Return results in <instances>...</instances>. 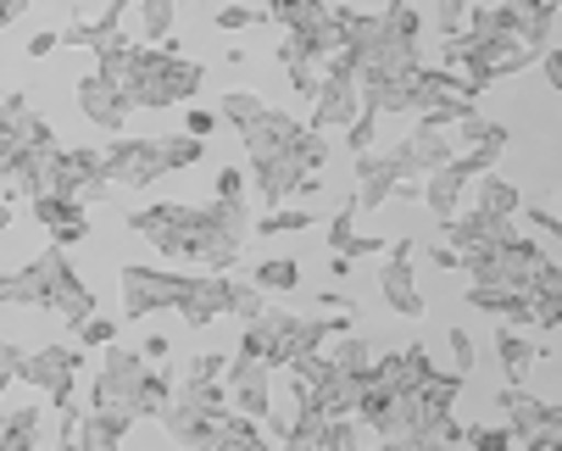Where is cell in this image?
Wrapping results in <instances>:
<instances>
[{"instance_id": "1", "label": "cell", "mask_w": 562, "mask_h": 451, "mask_svg": "<svg viewBox=\"0 0 562 451\" xmlns=\"http://www.w3.org/2000/svg\"><path fill=\"white\" fill-rule=\"evenodd\" d=\"M201 84H206V67L190 61L179 40H162V45H139V72L128 84V101L139 112H168V106H190Z\"/></svg>"}, {"instance_id": "2", "label": "cell", "mask_w": 562, "mask_h": 451, "mask_svg": "<svg viewBox=\"0 0 562 451\" xmlns=\"http://www.w3.org/2000/svg\"><path fill=\"white\" fill-rule=\"evenodd\" d=\"M128 229L156 246L168 262H190L201 268V251H206V206H190V201H150L139 212H128Z\"/></svg>"}, {"instance_id": "3", "label": "cell", "mask_w": 562, "mask_h": 451, "mask_svg": "<svg viewBox=\"0 0 562 451\" xmlns=\"http://www.w3.org/2000/svg\"><path fill=\"white\" fill-rule=\"evenodd\" d=\"M67 279H72L67 246H45L34 262H23V268H12V273H0V307H40V313H50Z\"/></svg>"}, {"instance_id": "4", "label": "cell", "mask_w": 562, "mask_h": 451, "mask_svg": "<svg viewBox=\"0 0 562 451\" xmlns=\"http://www.w3.org/2000/svg\"><path fill=\"white\" fill-rule=\"evenodd\" d=\"M190 279L195 273H179V268H117V284H123V318H150V313H179V301L190 295Z\"/></svg>"}, {"instance_id": "5", "label": "cell", "mask_w": 562, "mask_h": 451, "mask_svg": "<svg viewBox=\"0 0 562 451\" xmlns=\"http://www.w3.org/2000/svg\"><path fill=\"white\" fill-rule=\"evenodd\" d=\"M312 123L306 117H295V112H262L257 123H246L239 128V145H246V157H251V168H268V162H284V157H301V150L312 145Z\"/></svg>"}, {"instance_id": "6", "label": "cell", "mask_w": 562, "mask_h": 451, "mask_svg": "<svg viewBox=\"0 0 562 451\" xmlns=\"http://www.w3.org/2000/svg\"><path fill=\"white\" fill-rule=\"evenodd\" d=\"M117 184L106 179V150H90V145H72V150H56V168H50V190L45 195H72V201H106Z\"/></svg>"}, {"instance_id": "7", "label": "cell", "mask_w": 562, "mask_h": 451, "mask_svg": "<svg viewBox=\"0 0 562 451\" xmlns=\"http://www.w3.org/2000/svg\"><path fill=\"white\" fill-rule=\"evenodd\" d=\"M106 179L117 190H150L156 179H168L162 139H150V134H112V145H106Z\"/></svg>"}, {"instance_id": "8", "label": "cell", "mask_w": 562, "mask_h": 451, "mask_svg": "<svg viewBox=\"0 0 562 451\" xmlns=\"http://www.w3.org/2000/svg\"><path fill=\"white\" fill-rule=\"evenodd\" d=\"M145 351H123V346H106L101 351V373H95V407H117V413H134L139 418V385H145Z\"/></svg>"}, {"instance_id": "9", "label": "cell", "mask_w": 562, "mask_h": 451, "mask_svg": "<svg viewBox=\"0 0 562 451\" xmlns=\"http://www.w3.org/2000/svg\"><path fill=\"white\" fill-rule=\"evenodd\" d=\"M362 112H368V101H362L357 67H351V61H335V67H329V79H324V90L312 95V117H306V123H312L317 134H329V128L346 134Z\"/></svg>"}, {"instance_id": "10", "label": "cell", "mask_w": 562, "mask_h": 451, "mask_svg": "<svg viewBox=\"0 0 562 451\" xmlns=\"http://www.w3.org/2000/svg\"><path fill=\"white\" fill-rule=\"evenodd\" d=\"M85 373V346H40L34 357H23V373L18 380L29 385V391H45V396H61V391H72V380Z\"/></svg>"}, {"instance_id": "11", "label": "cell", "mask_w": 562, "mask_h": 451, "mask_svg": "<svg viewBox=\"0 0 562 451\" xmlns=\"http://www.w3.org/2000/svg\"><path fill=\"white\" fill-rule=\"evenodd\" d=\"M379 295L384 307L401 313V318H424V290H418V273H413V240H395L384 268H379Z\"/></svg>"}, {"instance_id": "12", "label": "cell", "mask_w": 562, "mask_h": 451, "mask_svg": "<svg viewBox=\"0 0 562 451\" xmlns=\"http://www.w3.org/2000/svg\"><path fill=\"white\" fill-rule=\"evenodd\" d=\"M72 101H78V112H85L101 134H123L128 128V112H139L112 79H101V72H85V79L72 84Z\"/></svg>"}, {"instance_id": "13", "label": "cell", "mask_w": 562, "mask_h": 451, "mask_svg": "<svg viewBox=\"0 0 562 451\" xmlns=\"http://www.w3.org/2000/svg\"><path fill=\"white\" fill-rule=\"evenodd\" d=\"M228 407L246 418H273V368L251 357H228Z\"/></svg>"}, {"instance_id": "14", "label": "cell", "mask_w": 562, "mask_h": 451, "mask_svg": "<svg viewBox=\"0 0 562 451\" xmlns=\"http://www.w3.org/2000/svg\"><path fill=\"white\" fill-rule=\"evenodd\" d=\"M401 179H418L407 162H401V150H384V157H368L357 162V190H351V201H357V212H373V206H384L395 190H401Z\"/></svg>"}, {"instance_id": "15", "label": "cell", "mask_w": 562, "mask_h": 451, "mask_svg": "<svg viewBox=\"0 0 562 451\" xmlns=\"http://www.w3.org/2000/svg\"><path fill=\"white\" fill-rule=\"evenodd\" d=\"M429 373H435L429 351H424V346H407V351H384V357L373 362V373H368V385H379V391H390V396H418V391L429 385Z\"/></svg>"}, {"instance_id": "16", "label": "cell", "mask_w": 562, "mask_h": 451, "mask_svg": "<svg viewBox=\"0 0 562 451\" xmlns=\"http://www.w3.org/2000/svg\"><path fill=\"white\" fill-rule=\"evenodd\" d=\"M395 150H401V162H407L418 179H429V173H440V168H451V162H457V150H462V145H457V134H451V128L418 123V128H413L407 139H401Z\"/></svg>"}, {"instance_id": "17", "label": "cell", "mask_w": 562, "mask_h": 451, "mask_svg": "<svg viewBox=\"0 0 562 451\" xmlns=\"http://www.w3.org/2000/svg\"><path fill=\"white\" fill-rule=\"evenodd\" d=\"M513 235H518V223H513V217L479 212V206H468V212H457V217L446 223V240H451L457 251H485V246H507Z\"/></svg>"}, {"instance_id": "18", "label": "cell", "mask_w": 562, "mask_h": 451, "mask_svg": "<svg viewBox=\"0 0 562 451\" xmlns=\"http://www.w3.org/2000/svg\"><path fill=\"white\" fill-rule=\"evenodd\" d=\"M29 206H34V217L45 223L50 246H78V240H90V206H85V201H72V195H34Z\"/></svg>"}, {"instance_id": "19", "label": "cell", "mask_w": 562, "mask_h": 451, "mask_svg": "<svg viewBox=\"0 0 562 451\" xmlns=\"http://www.w3.org/2000/svg\"><path fill=\"white\" fill-rule=\"evenodd\" d=\"M228 290H234V273H195L190 279V295L179 301V318L190 324V329H206V324H217V318H228Z\"/></svg>"}, {"instance_id": "20", "label": "cell", "mask_w": 562, "mask_h": 451, "mask_svg": "<svg viewBox=\"0 0 562 451\" xmlns=\"http://www.w3.org/2000/svg\"><path fill=\"white\" fill-rule=\"evenodd\" d=\"M502 418H507V429H513V440L518 446H535L540 451V429H546V413H551V402H540L529 385H507L502 396Z\"/></svg>"}, {"instance_id": "21", "label": "cell", "mask_w": 562, "mask_h": 451, "mask_svg": "<svg viewBox=\"0 0 562 451\" xmlns=\"http://www.w3.org/2000/svg\"><path fill=\"white\" fill-rule=\"evenodd\" d=\"M540 357H546V351H540L524 329L502 324V335H496V362H502V380H507V385H529V373H535Z\"/></svg>"}, {"instance_id": "22", "label": "cell", "mask_w": 562, "mask_h": 451, "mask_svg": "<svg viewBox=\"0 0 562 451\" xmlns=\"http://www.w3.org/2000/svg\"><path fill=\"white\" fill-rule=\"evenodd\" d=\"M329 251H335V257H351V262H362V257H379V251H384V240H379V235H362V229H357V201H346V206L329 217Z\"/></svg>"}, {"instance_id": "23", "label": "cell", "mask_w": 562, "mask_h": 451, "mask_svg": "<svg viewBox=\"0 0 562 451\" xmlns=\"http://www.w3.org/2000/svg\"><path fill=\"white\" fill-rule=\"evenodd\" d=\"M462 190H468V179H462L457 168H440V173L424 179V206H429V217L440 223V229L462 212Z\"/></svg>"}, {"instance_id": "24", "label": "cell", "mask_w": 562, "mask_h": 451, "mask_svg": "<svg viewBox=\"0 0 562 451\" xmlns=\"http://www.w3.org/2000/svg\"><path fill=\"white\" fill-rule=\"evenodd\" d=\"M268 18L279 29H295V34H312V29H324L335 18L329 0H268Z\"/></svg>"}, {"instance_id": "25", "label": "cell", "mask_w": 562, "mask_h": 451, "mask_svg": "<svg viewBox=\"0 0 562 451\" xmlns=\"http://www.w3.org/2000/svg\"><path fill=\"white\" fill-rule=\"evenodd\" d=\"M324 357H329L340 373H362V380H368V373H373V362H379L384 351H379L373 340H362V335H335V346H329Z\"/></svg>"}, {"instance_id": "26", "label": "cell", "mask_w": 562, "mask_h": 451, "mask_svg": "<svg viewBox=\"0 0 562 451\" xmlns=\"http://www.w3.org/2000/svg\"><path fill=\"white\" fill-rule=\"evenodd\" d=\"M134 12H139V40H145V45H162V40H173L179 0H134Z\"/></svg>"}, {"instance_id": "27", "label": "cell", "mask_w": 562, "mask_h": 451, "mask_svg": "<svg viewBox=\"0 0 562 451\" xmlns=\"http://www.w3.org/2000/svg\"><path fill=\"white\" fill-rule=\"evenodd\" d=\"M173 402H179L173 373H168V368H150V373H145V385H139V418H156V424H162Z\"/></svg>"}, {"instance_id": "28", "label": "cell", "mask_w": 562, "mask_h": 451, "mask_svg": "<svg viewBox=\"0 0 562 451\" xmlns=\"http://www.w3.org/2000/svg\"><path fill=\"white\" fill-rule=\"evenodd\" d=\"M251 284L268 290V295H295L301 290V262L295 257H268V262L251 268Z\"/></svg>"}, {"instance_id": "29", "label": "cell", "mask_w": 562, "mask_h": 451, "mask_svg": "<svg viewBox=\"0 0 562 451\" xmlns=\"http://www.w3.org/2000/svg\"><path fill=\"white\" fill-rule=\"evenodd\" d=\"M473 206L479 212H496V217H518V184L485 173V179H473Z\"/></svg>"}, {"instance_id": "30", "label": "cell", "mask_w": 562, "mask_h": 451, "mask_svg": "<svg viewBox=\"0 0 562 451\" xmlns=\"http://www.w3.org/2000/svg\"><path fill=\"white\" fill-rule=\"evenodd\" d=\"M217 112H223V123L239 134L246 123H257L262 112H268V101L257 95V90H223V101H217Z\"/></svg>"}, {"instance_id": "31", "label": "cell", "mask_w": 562, "mask_h": 451, "mask_svg": "<svg viewBox=\"0 0 562 451\" xmlns=\"http://www.w3.org/2000/svg\"><path fill=\"white\" fill-rule=\"evenodd\" d=\"M306 223H312L306 206H290V201H284V206H268V212L251 223V235H262V240H273V235H301Z\"/></svg>"}, {"instance_id": "32", "label": "cell", "mask_w": 562, "mask_h": 451, "mask_svg": "<svg viewBox=\"0 0 562 451\" xmlns=\"http://www.w3.org/2000/svg\"><path fill=\"white\" fill-rule=\"evenodd\" d=\"M524 295H529V290H507V284H473V290H468V307H473V313H496V318H507Z\"/></svg>"}, {"instance_id": "33", "label": "cell", "mask_w": 562, "mask_h": 451, "mask_svg": "<svg viewBox=\"0 0 562 451\" xmlns=\"http://www.w3.org/2000/svg\"><path fill=\"white\" fill-rule=\"evenodd\" d=\"M201 157H206V139H195V134H162V168L168 173H184Z\"/></svg>"}, {"instance_id": "34", "label": "cell", "mask_w": 562, "mask_h": 451, "mask_svg": "<svg viewBox=\"0 0 562 451\" xmlns=\"http://www.w3.org/2000/svg\"><path fill=\"white\" fill-rule=\"evenodd\" d=\"M262 313H268V290H257V284H246V279H234V290H228V318L251 324V318H262Z\"/></svg>"}, {"instance_id": "35", "label": "cell", "mask_w": 562, "mask_h": 451, "mask_svg": "<svg viewBox=\"0 0 562 451\" xmlns=\"http://www.w3.org/2000/svg\"><path fill=\"white\" fill-rule=\"evenodd\" d=\"M72 340L85 346V351H106V346H117V318L112 313H95V318H85L72 329Z\"/></svg>"}, {"instance_id": "36", "label": "cell", "mask_w": 562, "mask_h": 451, "mask_svg": "<svg viewBox=\"0 0 562 451\" xmlns=\"http://www.w3.org/2000/svg\"><path fill=\"white\" fill-rule=\"evenodd\" d=\"M384 23H390L401 40H413V45H418V34H424V18H418L413 0H390V7H384Z\"/></svg>"}, {"instance_id": "37", "label": "cell", "mask_w": 562, "mask_h": 451, "mask_svg": "<svg viewBox=\"0 0 562 451\" xmlns=\"http://www.w3.org/2000/svg\"><path fill=\"white\" fill-rule=\"evenodd\" d=\"M262 18H268V12H251V7H217V12H212V29H217V34H239V29H257Z\"/></svg>"}, {"instance_id": "38", "label": "cell", "mask_w": 562, "mask_h": 451, "mask_svg": "<svg viewBox=\"0 0 562 451\" xmlns=\"http://www.w3.org/2000/svg\"><path fill=\"white\" fill-rule=\"evenodd\" d=\"M217 128H223V112H217V106H195V101L184 106V134H195V139H212Z\"/></svg>"}, {"instance_id": "39", "label": "cell", "mask_w": 562, "mask_h": 451, "mask_svg": "<svg viewBox=\"0 0 562 451\" xmlns=\"http://www.w3.org/2000/svg\"><path fill=\"white\" fill-rule=\"evenodd\" d=\"M468 0H440V7H435V29H440V40H451V34H462L468 29Z\"/></svg>"}, {"instance_id": "40", "label": "cell", "mask_w": 562, "mask_h": 451, "mask_svg": "<svg viewBox=\"0 0 562 451\" xmlns=\"http://www.w3.org/2000/svg\"><path fill=\"white\" fill-rule=\"evenodd\" d=\"M446 346H451V362H457V373H473V362H479V346H473V335L457 324V329H446Z\"/></svg>"}, {"instance_id": "41", "label": "cell", "mask_w": 562, "mask_h": 451, "mask_svg": "<svg viewBox=\"0 0 562 451\" xmlns=\"http://www.w3.org/2000/svg\"><path fill=\"white\" fill-rule=\"evenodd\" d=\"M518 440H513V429L502 424V429H468V446L462 451H513Z\"/></svg>"}, {"instance_id": "42", "label": "cell", "mask_w": 562, "mask_h": 451, "mask_svg": "<svg viewBox=\"0 0 562 451\" xmlns=\"http://www.w3.org/2000/svg\"><path fill=\"white\" fill-rule=\"evenodd\" d=\"M184 380H228V357H223V351H201V357H190Z\"/></svg>"}, {"instance_id": "43", "label": "cell", "mask_w": 562, "mask_h": 451, "mask_svg": "<svg viewBox=\"0 0 562 451\" xmlns=\"http://www.w3.org/2000/svg\"><path fill=\"white\" fill-rule=\"evenodd\" d=\"M529 313H535V329H562V301H557V295L535 290V295H529Z\"/></svg>"}, {"instance_id": "44", "label": "cell", "mask_w": 562, "mask_h": 451, "mask_svg": "<svg viewBox=\"0 0 562 451\" xmlns=\"http://www.w3.org/2000/svg\"><path fill=\"white\" fill-rule=\"evenodd\" d=\"M373 134H379V112H362V117L346 128V145L357 150V157H368V150H373Z\"/></svg>"}, {"instance_id": "45", "label": "cell", "mask_w": 562, "mask_h": 451, "mask_svg": "<svg viewBox=\"0 0 562 451\" xmlns=\"http://www.w3.org/2000/svg\"><path fill=\"white\" fill-rule=\"evenodd\" d=\"M212 201H246V173H239V168H217Z\"/></svg>"}, {"instance_id": "46", "label": "cell", "mask_w": 562, "mask_h": 451, "mask_svg": "<svg viewBox=\"0 0 562 451\" xmlns=\"http://www.w3.org/2000/svg\"><path fill=\"white\" fill-rule=\"evenodd\" d=\"M18 373H23V351L0 340V396H7V385L18 380Z\"/></svg>"}, {"instance_id": "47", "label": "cell", "mask_w": 562, "mask_h": 451, "mask_svg": "<svg viewBox=\"0 0 562 451\" xmlns=\"http://www.w3.org/2000/svg\"><path fill=\"white\" fill-rule=\"evenodd\" d=\"M540 451H562V407L551 402V413H546V429H540Z\"/></svg>"}, {"instance_id": "48", "label": "cell", "mask_w": 562, "mask_h": 451, "mask_svg": "<svg viewBox=\"0 0 562 451\" xmlns=\"http://www.w3.org/2000/svg\"><path fill=\"white\" fill-rule=\"evenodd\" d=\"M540 72H546L551 90H562V45H546V50H540Z\"/></svg>"}, {"instance_id": "49", "label": "cell", "mask_w": 562, "mask_h": 451, "mask_svg": "<svg viewBox=\"0 0 562 451\" xmlns=\"http://www.w3.org/2000/svg\"><path fill=\"white\" fill-rule=\"evenodd\" d=\"M168 357H173V340H168V335H150V340H145V362H150V368H168Z\"/></svg>"}, {"instance_id": "50", "label": "cell", "mask_w": 562, "mask_h": 451, "mask_svg": "<svg viewBox=\"0 0 562 451\" xmlns=\"http://www.w3.org/2000/svg\"><path fill=\"white\" fill-rule=\"evenodd\" d=\"M535 290H546V295L562 301V262H546V268L535 273Z\"/></svg>"}, {"instance_id": "51", "label": "cell", "mask_w": 562, "mask_h": 451, "mask_svg": "<svg viewBox=\"0 0 562 451\" xmlns=\"http://www.w3.org/2000/svg\"><path fill=\"white\" fill-rule=\"evenodd\" d=\"M56 45H61V34H56V29H40V34H34V40H29V56H34V61H40V56H50V50H56Z\"/></svg>"}, {"instance_id": "52", "label": "cell", "mask_w": 562, "mask_h": 451, "mask_svg": "<svg viewBox=\"0 0 562 451\" xmlns=\"http://www.w3.org/2000/svg\"><path fill=\"white\" fill-rule=\"evenodd\" d=\"M29 7H34V0H0V29H12Z\"/></svg>"}, {"instance_id": "53", "label": "cell", "mask_w": 562, "mask_h": 451, "mask_svg": "<svg viewBox=\"0 0 562 451\" xmlns=\"http://www.w3.org/2000/svg\"><path fill=\"white\" fill-rule=\"evenodd\" d=\"M12 229V201H0V235Z\"/></svg>"}, {"instance_id": "54", "label": "cell", "mask_w": 562, "mask_h": 451, "mask_svg": "<svg viewBox=\"0 0 562 451\" xmlns=\"http://www.w3.org/2000/svg\"><path fill=\"white\" fill-rule=\"evenodd\" d=\"M524 7H557L562 12V0H524Z\"/></svg>"}, {"instance_id": "55", "label": "cell", "mask_w": 562, "mask_h": 451, "mask_svg": "<svg viewBox=\"0 0 562 451\" xmlns=\"http://www.w3.org/2000/svg\"><path fill=\"white\" fill-rule=\"evenodd\" d=\"M513 451H535V446H513Z\"/></svg>"}, {"instance_id": "56", "label": "cell", "mask_w": 562, "mask_h": 451, "mask_svg": "<svg viewBox=\"0 0 562 451\" xmlns=\"http://www.w3.org/2000/svg\"><path fill=\"white\" fill-rule=\"evenodd\" d=\"M56 451H78V446H56Z\"/></svg>"}, {"instance_id": "57", "label": "cell", "mask_w": 562, "mask_h": 451, "mask_svg": "<svg viewBox=\"0 0 562 451\" xmlns=\"http://www.w3.org/2000/svg\"><path fill=\"white\" fill-rule=\"evenodd\" d=\"M0 451H7V440H0Z\"/></svg>"}]
</instances>
